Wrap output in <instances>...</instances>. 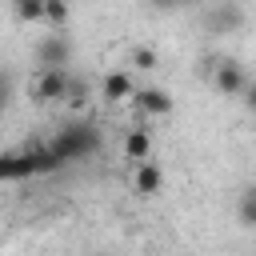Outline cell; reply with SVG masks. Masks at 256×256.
<instances>
[{
  "instance_id": "1",
  "label": "cell",
  "mask_w": 256,
  "mask_h": 256,
  "mask_svg": "<svg viewBox=\"0 0 256 256\" xmlns=\"http://www.w3.org/2000/svg\"><path fill=\"white\" fill-rule=\"evenodd\" d=\"M52 148H56V156L68 164V160H84V156H92L96 148H100V132L92 128V124H84V120H76V124H64L60 128V136L52 140Z\"/></svg>"
},
{
  "instance_id": "2",
  "label": "cell",
  "mask_w": 256,
  "mask_h": 256,
  "mask_svg": "<svg viewBox=\"0 0 256 256\" xmlns=\"http://www.w3.org/2000/svg\"><path fill=\"white\" fill-rule=\"evenodd\" d=\"M76 56V44L68 36V28H52L48 36L36 40V64L40 68H68Z\"/></svg>"
},
{
  "instance_id": "3",
  "label": "cell",
  "mask_w": 256,
  "mask_h": 256,
  "mask_svg": "<svg viewBox=\"0 0 256 256\" xmlns=\"http://www.w3.org/2000/svg\"><path fill=\"white\" fill-rule=\"evenodd\" d=\"M68 84H72L68 68H40L28 84V96H32V104H52V100H64Z\"/></svg>"
},
{
  "instance_id": "4",
  "label": "cell",
  "mask_w": 256,
  "mask_h": 256,
  "mask_svg": "<svg viewBox=\"0 0 256 256\" xmlns=\"http://www.w3.org/2000/svg\"><path fill=\"white\" fill-rule=\"evenodd\" d=\"M212 84H216L220 96H244L248 76H244V68H240L236 60H216V68H212Z\"/></svg>"
},
{
  "instance_id": "5",
  "label": "cell",
  "mask_w": 256,
  "mask_h": 256,
  "mask_svg": "<svg viewBox=\"0 0 256 256\" xmlns=\"http://www.w3.org/2000/svg\"><path fill=\"white\" fill-rule=\"evenodd\" d=\"M128 96H136V80H132V72L116 68V72H108V76L100 80V100H104V104H124Z\"/></svg>"
},
{
  "instance_id": "6",
  "label": "cell",
  "mask_w": 256,
  "mask_h": 256,
  "mask_svg": "<svg viewBox=\"0 0 256 256\" xmlns=\"http://www.w3.org/2000/svg\"><path fill=\"white\" fill-rule=\"evenodd\" d=\"M136 108L144 112V116H168L172 112V92L168 88H160V84H148V88H136Z\"/></svg>"
},
{
  "instance_id": "7",
  "label": "cell",
  "mask_w": 256,
  "mask_h": 256,
  "mask_svg": "<svg viewBox=\"0 0 256 256\" xmlns=\"http://www.w3.org/2000/svg\"><path fill=\"white\" fill-rule=\"evenodd\" d=\"M208 28L212 32H240L244 28V8L236 0H220L212 12H208Z\"/></svg>"
},
{
  "instance_id": "8",
  "label": "cell",
  "mask_w": 256,
  "mask_h": 256,
  "mask_svg": "<svg viewBox=\"0 0 256 256\" xmlns=\"http://www.w3.org/2000/svg\"><path fill=\"white\" fill-rule=\"evenodd\" d=\"M132 188H136V196H156V192L164 188V172H160V164L140 160L136 172H132Z\"/></svg>"
},
{
  "instance_id": "9",
  "label": "cell",
  "mask_w": 256,
  "mask_h": 256,
  "mask_svg": "<svg viewBox=\"0 0 256 256\" xmlns=\"http://www.w3.org/2000/svg\"><path fill=\"white\" fill-rule=\"evenodd\" d=\"M148 152H152V136L144 132V128H128V136H124V156L128 160H148Z\"/></svg>"
},
{
  "instance_id": "10",
  "label": "cell",
  "mask_w": 256,
  "mask_h": 256,
  "mask_svg": "<svg viewBox=\"0 0 256 256\" xmlns=\"http://www.w3.org/2000/svg\"><path fill=\"white\" fill-rule=\"evenodd\" d=\"M24 176H32L28 172V156L24 152H4L0 156V180H24Z\"/></svg>"
},
{
  "instance_id": "11",
  "label": "cell",
  "mask_w": 256,
  "mask_h": 256,
  "mask_svg": "<svg viewBox=\"0 0 256 256\" xmlns=\"http://www.w3.org/2000/svg\"><path fill=\"white\" fill-rule=\"evenodd\" d=\"M236 220L244 228H256V184H248L240 196H236Z\"/></svg>"
},
{
  "instance_id": "12",
  "label": "cell",
  "mask_w": 256,
  "mask_h": 256,
  "mask_svg": "<svg viewBox=\"0 0 256 256\" xmlns=\"http://www.w3.org/2000/svg\"><path fill=\"white\" fill-rule=\"evenodd\" d=\"M12 16L20 24H44V0H12Z\"/></svg>"
},
{
  "instance_id": "13",
  "label": "cell",
  "mask_w": 256,
  "mask_h": 256,
  "mask_svg": "<svg viewBox=\"0 0 256 256\" xmlns=\"http://www.w3.org/2000/svg\"><path fill=\"white\" fill-rule=\"evenodd\" d=\"M128 64H132L136 72H152V68L160 64V52L148 48V44H136V48H128Z\"/></svg>"
},
{
  "instance_id": "14",
  "label": "cell",
  "mask_w": 256,
  "mask_h": 256,
  "mask_svg": "<svg viewBox=\"0 0 256 256\" xmlns=\"http://www.w3.org/2000/svg\"><path fill=\"white\" fill-rule=\"evenodd\" d=\"M68 16H72L68 0H44V24L48 28H68Z\"/></svg>"
},
{
  "instance_id": "15",
  "label": "cell",
  "mask_w": 256,
  "mask_h": 256,
  "mask_svg": "<svg viewBox=\"0 0 256 256\" xmlns=\"http://www.w3.org/2000/svg\"><path fill=\"white\" fill-rule=\"evenodd\" d=\"M12 96H16V80H12L8 68H0V112L12 104Z\"/></svg>"
},
{
  "instance_id": "16",
  "label": "cell",
  "mask_w": 256,
  "mask_h": 256,
  "mask_svg": "<svg viewBox=\"0 0 256 256\" xmlns=\"http://www.w3.org/2000/svg\"><path fill=\"white\" fill-rule=\"evenodd\" d=\"M84 96H88V84H84V80H72V84H68V92H64V100H68V104H84Z\"/></svg>"
},
{
  "instance_id": "17",
  "label": "cell",
  "mask_w": 256,
  "mask_h": 256,
  "mask_svg": "<svg viewBox=\"0 0 256 256\" xmlns=\"http://www.w3.org/2000/svg\"><path fill=\"white\" fill-rule=\"evenodd\" d=\"M152 8H160V12H172V8H188V4H200V0H148Z\"/></svg>"
},
{
  "instance_id": "18",
  "label": "cell",
  "mask_w": 256,
  "mask_h": 256,
  "mask_svg": "<svg viewBox=\"0 0 256 256\" xmlns=\"http://www.w3.org/2000/svg\"><path fill=\"white\" fill-rule=\"evenodd\" d=\"M244 104H248V108H252V112H256V80H252V84H248V88H244Z\"/></svg>"
}]
</instances>
